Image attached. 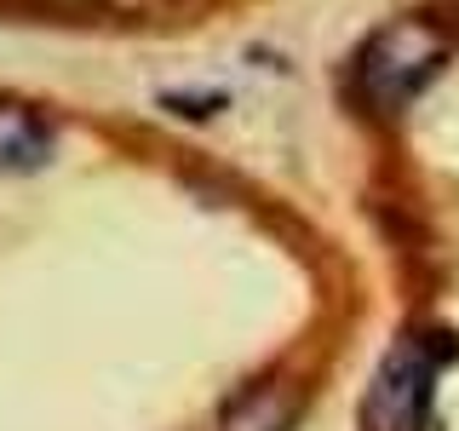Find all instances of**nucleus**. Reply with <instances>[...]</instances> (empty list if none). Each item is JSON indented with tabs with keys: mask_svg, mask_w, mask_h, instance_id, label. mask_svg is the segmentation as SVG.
Masks as SVG:
<instances>
[{
	"mask_svg": "<svg viewBox=\"0 0 459 431\" xmlns=\"http://www.w3.org/2000/svg\"><path fill=\"white\" fill-rule=\"evenodd\" d=\"M442 57H448V47H442L437 29L425 18H402L368 40L362 64H356V86L373 110H402L442 69Z\"/></svg>",
	"mask_w": 459,
	"mask_h": 431,
	"instance_id": "obj_1",
	"label": "nucleus"
},
{
	"mask_svg": "<svg viewBox=\"0 0 459 431\" xmlns=\"http://www.w3.org/2000/svg\"><path fill=\"white\" fill-rule=\"evenodd\" d=\"M437 397V351L413 334L379 363L362 402V431H425Z\"/></svg>",
	"mask_w": 459,
	"mask_h": 431,
	"instance_id": "obj_2",
	"label": "nucleus"
},
{
	"mask_svg": "<svg viewBox=\"0 0 459 431\" xmlns=\"http://www.w3.org/2000/svg\"><path fill=\"white\" fill-rule=\"evenodd\" d=\"M57 127L23 98H0V172H35L52 162Z\"/></svg>",
	"mask_w": 459,
	"mask_h": 431,
	"instance_id": "obj_3",
	"label": "nucleus"
},
{
	"mask_svg": "<svg viewBox=\"0 0 459 431\" xmlns=\"http://www.w3.org/2000/svg\"><path fill=\"white\" fill-rule=\"evenodd\" d=\"M293 426V391L281 380H258L241 397H230L219 431H287Z\"/></svg>",
	"mask_w": 459,
	"mask_h": 431,
	"instance_id": "obj_4",
	"label": "nucleus"
}]
</instances>
